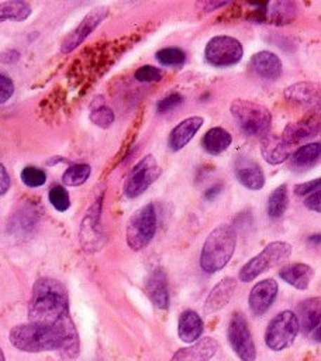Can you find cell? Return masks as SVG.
Here are the masks:
<instances>
[{"mask_svg": "<svg viewBox=\"0 0 321 361\" xmlns=\"http://www.w3.org/2000/svg\"><path fill=\"white\" fill-rule=\"evenodd\" d=\"M9 338L16 348L27 353L61 350L68 357H77L79 353L78 333L70 316L54 327L34 323L16 326Z\"/></svg>", "mask_w": 321, "mask_h": 361, "instance_id": "1", "label": "cell"}, {"mask_svg": "<svg viewBox=\"0 0 321 361\" xmlns=\"http://www.w3.org/2000/svg\"><path fill=\"white\" fill-rule=\"evenodd\" d=\"M70 316V299L65 286L53 278H41L33 286L29 305L30 323L54 327Z\"/></svg>", "mask_w": 321, "mask_h": 361, "instance_id": "2", "label": "cell"}, {"mask_svg": "<svg viewBox=\"0 0 321 361\" xmlns=\"http://www.w3.org/2000/svg\"><path fill=\"white\" fill-rule=\"evenodd\" d=\"M237 246V234L228 224L216 227L206 239L202 254L200 267L207 274L223 270L231 260Z\"/></svg>", "mask_w": 321, "mask_h": 361, "instance_id": "3", "label": "cell"}, {"mask_svg": "<svg viewBox=\"0 0 321 361\" xmlns=\"http://www.w3.org/2000/svg\"><path fill=\"white\" fill-rule=\"evenodd\" d=\"M230 109L240 129L247 136L263 137L268 134L272 123V115L265 106L256 102L237 99L231 103Z\"/></svg>", "mask_w": 321, "mask_h": 361, "instance_id": "4", "label": "cell"}, {"mask_svg": "<svg viewBox=\"0 0 321 361\" xmlns=\"http://www.w3.org/2000/svg\"><path fill=\"white\" fill-rule=\"evenodd\" d=\"M157 232V210L148 203L133 213L127 223V244L138 251L145 248Z\"/></svg>", "mask_w": 321, "mask_h": 361, "instance_id": "5", "label": "cell"}, {"mask_svg": "<svg viewBox=\"0 0 321 361\" xmlns=\"http://www.w3.org/2000/svg\"><path fill=\"white\" fill-rule=\"evenodd\" d=\"M293 251V247L284 241H273L268 244L256 257L251 258L241 270L240 279L242 282H251L262 272L273 268L282 261L287 260Z\"/></svg>", "mask_w": 321, "mask_h": 361, "instance_id": "6", "label": "cell"}, {"mask_svg": "<svg viewBox=\"0 0 321 361\" xmlns=\"http://www.w3.org/2000/svg\"><path fill=\"white\" fill-rule=\"evenodd\" d=\"M299 323L294 312L283 310L268 324L265 333L266 346L273 351H280L293 344L299 334Z\"/></svg>", "mask_w": 321, "mask_h": 361, "instance_id": "7", "label": "cell"}, {"mask_svg": "<svg viewBox=\"0 0 321 361\" xmlns=\"http://www.w3.org/2000/svg\"><path fill=\"white\" fill-rule=\"evenodd\" d=\"M244 54L242 46L238 40L228 36L213 37L204 50L207 63L213 67H231L241 61Z\"/></svg>", "mask_w": 321, "mask_h": 361, "instance_id": "8", "label": "cell"}, {"mask_svg": "<svg viewBox=\"0 0 321 361\" xmlns=\"http://www.w3.org/2000/svg\"><path fill=\"white\" fill-rule=\"evenodd\" d=\"M228 341L241 361H255L256 350L254 338L242 313H234L228 324Z\"/></svg>", "mask_w": 321, "mask_h": 361, "instance_id": "9", "label": "cell"}, {"mask_svg": "<svg viewBox=\"0 0 321 361\" xmlns=\"http://www.w3.org/2000/svg\"><path fill=\"white\" fill-rule=\"evenodd\" d=\"M161 175V168L152 156L144 157L130 172L126 184V195L137 198L143 195Z\"/></svg>", "mask_w": 321, "mask_h": 361, "instance_id": "10", "label": "cell"}, {"mask_svg": "<svg viewBox=\"0 0 321 361\" xmlns=\"http://www.w3.org/2000/svg\"><path fill=\"white\" fill-rule=\"evenodd\" d=\"M254 11L251 12L249 19L258 23H270V25H287L294 19L296 6L289 2L277 4H262L252 5Z\"/></svg>", "mask_w": 321, "mask_h": 361, "instance_id": "11", "label": "cell"}, {"mask_svg": "<svg viewBox=\"0 0 321 361\" xmlns=\"http://www.w3.org/2000/svg\"><path fill=\"white\" fill-rule=\"evenodd\" d=\"M107 18V9L106 8H98L92 11L82 22L81 25L64 40L61 46V51L64 54H70L74 50H77L95 30L96 27Z\"/></svg>", "mask_w": 321, "mask_h": 361, "instance_id": "12", "label": "cell"}, {"mask_svg": "<svg viewBox=\"0 0 321 361\" xmlns=\"http://www.w3.org/2000/svg\"><path fill=\"white\" fill-rule=\"evenodd\" d=\"M296 319L299 329L317 343H320V316H321V302L320 298H308L299 303L296 309Z\"/></svg>", "mask_w": 321, "mask_h": 361, "instance_id": "13", "label": "cell"}, {"mask_svg": "<svg viewBox=\"0 0 321 361\" xmlns=\"http://www.w3.org/2000/svg\"><path fill=\"white\" fill-rule=\"evenodd\" d=\"M238 182L251 191L262 189L265 185V175L258 163L248 157H240L234 167Z\"/></svg>", "mask_w": 321, "mask_h": 361, "instance_id": "14", "label": "cell"}, {"mask_svg": "<svg viewBox=\"0 0 321 361\" xmlns=\"http://www.w3.org/2000/svg\"><path fill=\"white\" fill-rule=\"evenodd\" d=\"M218 350V341L213 337H202L195 344L181 348L171 361H210Z\"/></svg>", "mask_w": 321, "mask_h": 361, "instance_id": "15", "label": "cell"}, {"mask_svg": "<svg viewBox=\"0 0 321 361\" xmlns=\"http://www.w3.org/2000/svg\"><path fill=\"white\" fill-rule=\"evenodd\" d=\"M277 295V282L272 278L258 282L249 293V308L255 315H263Z\"/></svg>", "mask_w": 321, "mask_h": 361, "instance_id": "16", "label": "cell"}, {"mask_svg": "<svg viewBox=\"0 0 321 361\" xmlns=\"http://www.w3.org/2000/svg\"><path fill=\"white\" fill-rule=\"evenodd\" d=\"M145 292L155 308L168 309L169 308V292H168V278L164 270H154L145 282Z\"/></svg>", "mask_w": 321, "mask_h": 361, "instance_id": "17", "label": "cell"}, {"mask_svg": "<svg viewBox=\"0 0 321 361\" xmlns=\"http://www.w3.org/2000/svg\"><path fill=\"white\" fill-rule=\"evenodd\" d=\"M293 146L283 140V137L276 134H265L261 143V153L266 163L277 165L284 163L291 154Z\"/></svg>", "mask_w": 321, "mask_h": 361, "instance_id": "18", "label": "cell"}, {"mask_svg": "<svg viewBox=\"0 0 321 361\" xmlns=\"http://www.w3.org/2000/svg\"><path fill=\"white\" fill-rule=\"evenodd\" d=\"M237 289V281L234 278L221 279L209 293L204 303V313H216L228 305Z\"/></svg>", "mask_w": 321, "mask_h": 361, "instance_id": "19", "label": "cell"}, {"mask_svg": "<svg viewBox=\"0 0 321 361\" xmlns=\"http://www.w3.org/2000/svg\"><path fill=\"white\" fill-rule=\"evenodd\" d=\"M251 68L256 77L265 81H275L282 75V63L279 57L269 51H261L251 60Z\"/></svg>", "mask_w": 321, "mask_h": 361, "instance_id": "20", "label": "cell"}, {"mask_svg": "<svg viewBox=\"0 0 321 361\" xmlns=\"http://www.w3.org/2000/svg\"><path fill=\"white\" fill-rule=\"evenodd\" d=\"M202 126H203V119L199 116H193L181 122L169 134V140H168L169 148L172 151L182 150L195 137V134L200 130Z\"/></svg>", "mask_w": 321, "mask_h": 361, "instance_id": "21", "label": "cell"}, {"mask_svg": "<svg viewBox=\"0 0 321 361\" xmlns=\"http://www.w3.org/2000/svg\"><path fill=\"white\" fill-rule=\"evenodd\" d=\"M318 132H320V122L314 118H307V119H303L297 123L287 125L282 137L290 146H294L300 141H304V140H308V139L314 137Z\"/></svg>", "mask_w": 321, "mask_h": 361, "instance_id": "22", "label": "cell"}, {"mask_svg": "<svg viewBox=\"0 0 321 361\" xmlns=\"http://www.w3.org/2000/svg\"><path fill=\"white\" fill-rule=\"evenodd\" d=\"M280 278L291 285L296 289L304 291L308 288L313 277H314V270L303 262H294V264H289L284 265L280 271H279Z\"/></svg>", "mask_w": 321, "mask_h": 361, "instance_id": "23", "label": "cell"}, {"mask_svg": "<svg viewBox=\"0 0 321 361\" xmlns=\"http://www.w3.org/2000/svg\"><path fill=\"white\" fill-rule=\"evenodd\" d=\"M203 333V320L195 310H185L178 320V334L185 343H196Z\"/></svg>", "mask_w": 321, "mask_h": 361, "instance_id": "24", "label": "cell"}, {"mask_svg": "<svg viewBox=\"0 0 321 361\" xmlns=\"http://www.w3.org/2000/svg\"><path fill=\"white\" fill-rule=\"evenodd\" d=\"M284 98L294 105H314L320 99V88L318 85L310 82L294 84L284 91Z\"/></svg>", "mask_w": 321, "mask_h": 361, "instance_id": "25", "label": "cell"}, {"mask_svg": "<svg viewBox=\"0 0 321 361\" xmlns=\"http://www.w3.org/2000/svg\"><path fill=\"white\" fill-rule=\"evenodd\" d=\"M231 141L232 137L227 130H224L223 127H213L204 134L202 144L206 153L211 156H218L230 147Z\"/></svg>", "mask_w": 321, "mask_h": 361, "instance_id": "26", "label": "cell"}, {"mask_svg": "<svg viewBox=\"0 0 321 361\" xmlns=\"http://www.w3.org/2000/svg\"><path fill=\"white\" fill-rule=\"evenodd\" d=\"M320 143L306 144L291 154V167L296 170H308L315 165L320 158Z\"/></svg>", "mask_w": 321, "mask_h": 361, "instance_id": "27", "label": "cell"}, {"mask_svg": "<svg viewBox=\"0 0 321 361\" xmlns=\"http://www.w3.org/2000/svg\"><path fill=\"white\" fill-rule=\"evenodd\" d=\"M32 15L30 5L25 2H4L0 4V23L6 20L23 22Z\"/></svg>", "mask_w": 321, "mask_h": 361, "instance_id": "28", "label": "cell"}, {"mask_svg": "<svg viewBox=\"0 0 321 361\" xmlns=\"http://www.w3.org/2000/svg\"><path fill=\"white\" fill-rule=\"evenodd\" d=\"M287 203H289L287 186L280 185L270 194V196L268 199V208H266L268 215L273 219L282 217L287 209Z\"/></svg>", "mask_w": 321, "mask_h": 361, "instance_id": "29", "label": "cell"}, {"mask_svg": "<svg viewBox=\"0 0 321 361\" xmlns=\"http://www.w3.org/2000/svg\"><path fill=\"white\" fill-rule=\"evenodd\" d=\"M91 177V167L88 164H77L70 167L64 175L63 182L68 186H79L88 181Z\"/></svg>", "mask_w": 321, "mask_h": 361, "instance_id": "30", "label": "cell"}, {"mask_svg": "<svg viewBox=\"0 0 321 361\" xmlns=\"http://www.w3.org/2000/svg\"><path fill=\"white\" fill-rule=\"evenodd\" d=\"M157 60L164 67H181L186 60V54L181 49L171 47V49H164V50L158 51Z\"/></svg>", "mask_w": 321, "mask_h": 361, "instance_id": "31", "label": "cell"}, {"mask_svg": "<svg viewBox=\"0 0 321 361\" xmlns=\"http://www.w3.org/2000/svg\"><path fill=\"white\" fill-rule=\"evenodd\" d=\"M91 120L103 129L110 127V125L114 122V113L112 109H109L105 103H100L99 106H92V113H91Z\"/></svg>", "mask_w": 321, "mask_h": 361, "instance_id": "32", "label": "cell"}, {"mask_svg": "<svg viewBox=\"0 0 321 361\" xmlns=\"http://www.w3.org/2000/svg\"><path fill=\"white\" fill-rule=\"evenodd\" d=\"M48 199H50V203L58 212H65L71 206V199H70V195H68L67 189L64 186H60V185H57V186L50 189Z\"/></svg>", "mask_w": 321, "mask_h": 361, "instance_id": "33", "label": "cell"}, {"mask_svg": "<svg viewBox=\"0 0 321 361\" xmlns=\"http://www.w3.org/2000/svg\"><path fill=\"white\" fill-rule=\"evenodd\" d=\"M22 181L30 188H39L43 186L47 181V174L37 167H26L22 171Z\"/></svg>", "mask_w": 321, "mask_h": 361, "instance_id": "34", "label": "cell"}, {"mask_svg": "<svg viewBox=\"0 0 321 361\" xmlns=\"http://www.w3.org/2000/svg\"><path fill=\"white\" fill-rule=\"evenodd\" d=\"M136 80L138 82H158L162 80V71L152 65H144L136 71Z\"/></svg>", "mask_w": 321, "mask_h": 361, "instance_id": "35", "label": "cell"}, {"mask_svg": "<svg viewBox=\"0 0 321 361\" xmlns=\"http://www.w3.org/2000/svg\"><path fill=\"white\" fill-rule=\"evenodd\" d=\"M15 94V84L13 81L4 75L0 74V105L2 103H6Z\"/></svg>", "mask_w": 321, "mask_h": 361, "instance_id": "36", "label": "cell"}, {"mask_svg": "<svg viewBox=\"0 0 321 361\" xmlns=\"http://www.w3.org/2000/svg\"><path fill=\"white\" fill-rule=\"evenodd\" d=\"M182 101H183L182 95H179V94H172V95H169L168 98L162 99V101L158 103V106H157V110H158L159 113H166V112H171V110L176 109V108H178L181 103H182Z\"/></svg>", "mask_w": 321, "mask_h": 361, "instance_id": "37", "label": "cell"}, {"mask_svg": "<svg viewBox=\"0 0 321 361\" xmlns=\"http://www.w3.org/2000/svg\"><path fill=\"white\" fill-rule=\"evenodd\" d=\"M320 179H314V181H310V182H304V184H300V185H296L294 186V194L299 195V196H304V195H310L313 194L314 191L320 189Z\"/></svg>", "mask_w": 321, "mask_h": 361, "instance_id": "38", "label": "cell"}, {"mask_svg": "<svg viewBox=\"0 0 321 361\" xmlns=\"http://www.w3.org/2000/svg\"><path fill=\"white\" fill-rule=\"evenodd\" d=\"M320 195H321V194H320V189H317V191H314L313 194H310V195L306 198V201H304L306 208L310 209V210H313V212L320 213V210H321Z\"/></svg>", "mask_w": 321, "mask_h": 361, "instance_id": "39", "label": "cell"}, {"mask_svg": "<svg viewBox=\"0 0 321 361\" xmlns=\"http://www.w3.org/2000/svg\"><path fill=\"white\" fill-rule=\"evenodd\" d=\"M11 188V177L5 168V165L0 163V195H5Z\"/></svg>", "mask_w": 321, "mask_h": 361, "instance_id": "40", "label": "cell"}, {"mask_svg": "<svg viewBox=\"0 0 321 361\" xmlns=\"http://www.w3.org/2000/svg\"><path fill=\"white\" fill-rule=\"evenodd\" d=\"M220 191H221V185H216V186L210 188V189L206 192V199H209V201L214 199V196H216V195H218V194H220Z\"/></svg>", "mask_w": 321, "mask_h": 361, "instance_id": "41", "label": "cell"}, {"mask_svg": "<svg viewBox=\"0 0 321 361\" xmlns=\"http://www.w3.org/2000/svg\"><path fill=\"white\" fill-rule=\"evenodd\" d=\"M0 361H5V354H4L2 348H0Z\"/></svg>", "mask_w": 321, "mask_h": 361, "instance_id": "42", "label": "cell"}]
</instances>
